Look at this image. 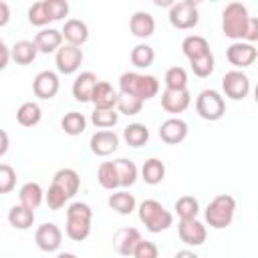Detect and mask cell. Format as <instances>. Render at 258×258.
I'll list each match as a JSON object with an SVG mask.
<instances>
[{
    "mask_svg": "<svg viewBox=\"0 0 258 258\" xmlns=\"http://www.w3.org/2000/svg\"><path fill=\"white\" fill-rule=\"evenodd\" d=\"M119 93L133 95L145 103L159 93V81L153 75H141V73H133V71L123 73L119 77Z\"/></svg>",
    "mask_w": 258,
    "mask_h": 258,
    "instance_id": "6da1fadb",
    "label": "cell"
},
{
    "mask_svg": "<svg viewBox=\"0 0 258 258\" xmlns=\"http://www.w3.org/2000/svg\"><path fill=\"white\" fill-rule=\"evenodd\" d=\"M91 220H93V210L85 202H73L67 208V226L64 232L71 240L83 242L91 234Z\"/></svg>",
    "mask_w": 258,
    "mask_h": 258,
    "instance_id": "7a4b0ae2",
    "label": "cell"
},
{
    "mask_svg": "<svg viewBox=\"0 0 258 258\" xmlns=\"http://www.w3.org/2000/svg\"><path fill=\"white\" fill-rule=\"evenodd\" d=\"M137 212H139L141 224H143L151 234L165 232V230L171 228V224H173L171 212L165 210L163 204L157 202V200H143V202L139 204Z\"/></svg>",
    "mask_w": 258,
    "mask_h": 258,
    "instance_id": "3957f363",
    "label": "cell"
},
{
    "mask_svg": "<svg viewBox=\"0 0 258 258\" xmlns=\"http://www.w3.org/2000/svg\"><path fill=\"white\" fill-rule=\"evenodd\" d=\"M248 20H250L248 8L242 2H230L222 12V32H224V36L232 38L234 42L244 40Z\"/></svg>",
    "mask_w": 258,
    "mask_h": 258,
    "instance_id": "277c9868",
    "label": "cell"
},
{
    "mask_svg": "<svg viewBox=\"0 0 258 258\" xmlns=\"http://www.w3.org/2000/svg\"><path fill=\"white\" fill-rule=\"evenodd\" d=\"M236 214V200L228 194H218L206 208V222L214 230H224L232 224Z\"/></svg>",
    "mask_w": 258,
    "mask_h": 258,
    "instance_id": "5b68a950",
    "label": "cell"
},
{
    "mask_svg": "<svg viewBox=\"0 0 258 258\" xmlns=\"http://www.w3.org/2000/svg\"><path fill=\"white\" fill-rule=\"evenodd\" d=\"M169 24L177 30H189L196 28L200 22V12H198V4L194 0H181V2H173L169 6Z\"/></svg>",
    "mask_w": 258,
    "mask_h": 258,
    "instance_id": "8992f818",
    "label": "cell"
},
{
    "mask_svg": "<svg viewBox=\"0 0 258 258\" xmlns=\"http://www.w3.org/2000/svg\"><path fill=\"white\" fill-rule=\"evenodd\" d=\"M196 111L206 121H218L226 113V101L218 91L204 89L196 99Z\"/></svg>",
    "mask_w": 258,
    "mask_h": 258,
    "instance_id": "52a82bcc",
    "label": "cell"
},
{
    "mask_svg": "<svg viewBox=\"0 0 258 258\" xmlns=\"http://www.w3.org/2000/svg\"><path fill=\"white\" fill-rule=\"evenodd\" d=\"M222 89H224V95L232 101H242L248 97L250 93V79L248 75H244L242 71H228L224 77H222Z\"/></svg>",
    "mask_w": 258,
    "mask_h": 258,
    "instance_id": "ba28073f",
    "label": "cell"
},
{
    "mask_svg": "<svg viewBox=\"0 0 258 258\" xmlns=\"http://www.w3.org/2000/svg\"><path fill=\"white\" fill-rule=\"evenodd\" d=\"M83 50L79 46H73V44H62L58 50H56V56H54V62H56V71L62 73V75H73L81 69L83 64Z\"/></svg>",
    "mask_w": 258,
    "mask_h": 258,
    "instance_id": "9c48e42d",
    "label": "cell"
},
{
    "mask_svg": "<svg viewBox=\"0 0 258 258\" xmlns=\"http://www.w3.org/2000/svg\"><path fill=\"white\" fill-rule=\"evenodd\" d=\"M256 56H258L256 46L250 44V42H244V40L232 42V44L226 48V58H228L230 64L236 67V71H238V69H246V67H250V64L256 60Z\"/></svg>",
    "mask_w": 258,
    "mask_h": 258,
    "instance_id": "30bf717a",
    "label": "cell"
},
{
    "mask_svg": "<svg viewBox=\"0 0 258 258\" xmlns=\"http://www.w3.org/2000/svg\"><path fill=\"white\" fill-rule=\"evenodd\" d=\"M34 242L36 246L42 250V252H54L60 248L62 244V232L56 224L52 222H46V224H40L34 232Z\"/></svg>",
    "mask_w": 258,
    "mask_h": 258,
    "instance_id": "8fae6325",
    "label": "cell"
},
{
    "mask_svg": "<svg viewBox=\"0 0 258 258\" xmlns=\"http://www.w3.org/2000/svg\"><path fill=\"white\" fill-rule=\"evenodd\" d=\"M177 234H179V240L187 246H202L208 238L206 226L202 222H198L196 218L194 220H179Z\"/></svg>",
    "mask_w": 258,
    "mask_h": 258,
    "instance_id": "7c38bea8",
    "label": "cell"
},
{
    "mask_svg": "<svg viewBox=\"0 0 258 258\" xmlns=\"http://www.w3.org/2000/svg\"><path fill=\"white\" fill-rule=\"evenodd\" d=\"M60 89V81H58V75L54 71H40L34 81H32V91L38 99H52Z\"/></svg>",
    "mask_w": 258,
    "mask_h": 258,
    "instance_id": "4fadbf2b",
    "label": "cell"
},
{
    "mask_svg": "<svg viewBox=\"0 0 258 258\" xmlns=\"http://www.w3.org/2000/svg\"><path fill=\"white\" fill-rule=\"evenodd\" d=\"M191 103V95L187 89H163L161 93V107L171 113V115H177V113H183Z\"/></svg>",
    "mask_w": 258,
    "mask_h": 258,
    "instance_id": "5bb4252c",
    "label": "cell"
},
{
    "mask_svg": "<svg viewBox=\"0 0 258 258\" xmlns=\"http://www.w3.org/2000/svg\"><path fill=\"white\" fill-rule=\"evenodd\" d=\"M89 145H91V151H93L95 155L107 157V155H111V153L117 151V147H119V137H117V133L111 131V129H101V131H97V133L91 135Z\"/></svg>",
    "mask_w": 258,
    "mask_h": 258,
    "instance_id": "9a60e30c",
    "label": "cell"
},
{
    "mask_svg": "<svg viewBox=\"0 0 258 258\" xmlns=\"http://www.w3.org/2000/svg\"><path fill=\"white\" fill-rule=\"evenodd\" d=\"M159 137L167 145H177L187 137V123L179 117H169L159 127Z\"/></svg>",
    "mask_w": 258,
    "mask_h": 258,
    "instance_id": "2e32d148",
    "label": "cell"
},
{
    "mask_svg": "<svg viewBox=\"0 0 258 258\" xmlns=\"http://www.w3.org/2000/svg\"><path fill=\"white\" fill-rule=\"evenodd\" d=\"M60 34H62V40H67V44L81 48L89 40V26L81 18H69L62 26Z\"/></svg>",
    "mask_w": 258,
    "mask_h": 258,
    "instance_id": "e0dca14e",
    "label": "cell"
},
{
    "mask_svg": "<svg viewBox=\"0 0 258 258\" xmlns=\"http://www.w3.org/2000/svg\"><path fill=\"white\" fill-rule=\"evenodd\" d=\"M52 183L71 200L79 191V187H81V177H79V173L73 167H60L52 175Z\"/></svg>",
    "mask_w": 258,
    "mask_h": 258,
    "instance_id": "ac0fdd59",
    "label": "cell"
},
{
    "mask_svg": "<svg viewBox=\"0 0 258 258\" xmlns=\"http://www.w3.org/2000/svg\"><path fill=\"white\" fill-rule=\"evenodd\" d=\"M139 240H141V234L137 228H121L113 236V248L121 256H131Z\"/></svg>",
    "mask_w": 258,
    "mask_h": 258,
    "instance_id": "d6986e66",
    "label": "cell"
},
{
    "mask_svg": "<svg viewBox=\"0 0 258 258\" xmlns=\"http://www.w3.org/2000/svg\"><path fill=\"white\" fill-rule=\"evenodd\" d=\"M32 42H34L38 52L50 54V52H56L62 46V34L56 28H42L40 32H36Z\"/></svg>",
    "mask_w": 258,
    "mask_h": 258,
    "instance_id": "ffe728a7",
    "label": "cell"
},
{
    "mask_svg": "<svg viewBox=\"0 0 258 258\" xmlns=\"http://www.w3.org/2000/svg\"><path fill=\"white\" fill-rule=\"evenodd\" d=\"M117 91L107 83V81H97L93 95H91V103L95 105V109H115L117 107Z\"/></svg>",
    "mask_w": 258,
    "mask_h": 258,
    "instance_id": "44dd1931",
    "label": "cell"
},
{
    "mask_svg": "<svg viewBox=\"0 0 258 258\" xmlns=\"http://www.w3.org/2000/svg\"><path fill=\"white\" fill-rule=\"evenodd\" d=\"M97 75L91 71H83L81 75H77V79L73 81V97L81 103H91V95L93 89L97 85Z\"/></svg>",
    "mask_w": 258,
    "mask_h": 258,
    "instance_id": "7402d4cb",
    "label": "cell"
},
{
    "mask_svg": "<svg viewBox=\"0 0 258 258\" xmlns=\"http://www.w3.org/2000/svg\"><path fill=\"white\" fill-rule=\"evenodd\" d=\"M129 30L137 38H149L155 32V18L145 10H137L129 18Z\"/></svg>",
    "mask_w": 258,
    "mask_h": 258,
    "instance_id": "603a6c76",
    "label": "cell"
},
{
    "mask_svg": "<svg viewBox=\"0 0 258 258\" xmlns=\"http://www.w3.org/2000/svg\"><path fill=\"white\" fill-rule=\"evenodd\" d=\"M181 52L185 54L187 60H196V58H200V56H204L212 50H210L208 38H204L200 34H189L181 40Z\"/></svg>",
    "mask_w": 258,
    "mask_h": 258,
    "instance_id": "cb8c5ba5",
    "label": "cell"
},
{
    "mask_svg": "<svg viewBox=\"0 0 258 258\" xmlns=\"http://www.w3.org/2000/svg\"><path fill=\"white\" fill-rule=\"evenodd\" d=\"M18 200H20V206H24V208H28V210L34 212V210L42 204L44 191H42L40 183H36V181H26V183L20 187V191H18Z\"/></svg>",
    "mask_w": 258,
    "mask_h": 258,
    "instance_id": "d4e9b609",
    "label": "cell"
},
{
    "mask_svg": "<svg viewBox=\"0 0 258 258\" xmlns=\"http://www.w3.org/2000/svg\"><path fill=\"white\" fill-rule=\"evenodd\" d=\"M165 177V165L161 159L157 157H149L143 165H141V179L149 185H157L161 183Z\"/></svg>",
    "mask_w": 258,
    "mask_h": 258,
    "instance_id": "484cf974",
    "label": "cell"
},
{
    "mask_svg": "<svg viewBox=\"0 0 258 258\" xmlns=\"http://www.w3.org/2000/svg\"><path fill=\"white\" fill-rule=\"evenodd\" d=\"M113 163H115V169H117L119 187H129V185H133V183L137 181L139 171H137V165H135L131 159H127V157H119V159H115Z\"/></svg>",
    "mask_w": 258,
    "mask_h": 258,
    "instance_id": "4316f807",
    "label": "cell"
},
{
    "mask_svg": "<svg viewBox=\"0 0 258 258\" xmlns=\"http://www.w3.org/2000/svg\"><path fill=\"white\" fill-rule=\"evenodd\" d=\"M8 224L12 228H16V230H28L34 224V212L24 208V206H20V204H16V206H12L8 210Z\"/></svg>",
    "mask_w": 258,
    "mask_h": 258,
    "instance_id": "83f0119b",
    "label": "cell"
},
{
    "mask_svg": "<svg viewBox=\"0 0 258 258\" xmlns=\"http://www.w3.org/2000/svg\"><path fill=\"white\" fill-rule=\"evenodd\" d=\"M36 54H38V50H36L32 40H18L10 48V58L16 64H30L36 58Z\"/></svg>",
    "mask_w": 258,
    "mask_h": 258,
    "instance_id": "f1b7e54d",
    "label": "cell"
},
{
    "mask_svg": "<svg viewBox=\"0 0 258 258\" xmlns=\"http://www.w3.org/2000/svg\"><path fill=\"white\" fill-rule=\"evenodd\" d=\"M40 119H42V111H40L38 103H34V101L22 103L18 107V111H16V121L22 127H34V125L40 123Z\"/></svg>",
    "mask_w": 258,
    "mask_h": 258,
    "instance_id": "f546056e",
    "label": "cell"
},
{
    "mask_svg": "<svg viewBox=\"0 0 258 258\" xmlns=\"http://www.w3.org/2000/svg\"><path fill=\"white\" fill-rule=\"evenodd\" d=\"M107 204H109V208H111L113 212H117V214H121V216H129V214L135 210V206H137L133 194H129V191H113V194L109 196Z\"/></svg>",
    "mask_w": 258,
    "mask_h": 258,
    "instance_id": "4dcf8cb0",
    "label": "cell"
},
{
    "mask_svg": "<svg viewBox=\"0 0 258 258\" xmlns=\"http://www.w3.org/2000/svg\"><path fill=\"white\" fill-rule=\"evenodd\" d=\"M60 127H62V131H64L67 135L77 137V135H81V133L87 129V119H85V115L79 113V111H69V113H64V117L60 119Z\"/></svg>",
    "mask_w": 258,
    "mask_h": 258,
    "instance_id": "1f68e13d",
    "label": "cell"
},
{
    "mask_svg": "<svg viewBox=\"0 0 258 258\" xmlns=\"http://www.w3.org/2000/svg\"><path fill=\"white\" fill-rule=\"evenodd\" d=\"M123 139L131 147H141L149 141V129L143 123H131L123 129Z\"/></svg>",
    "mask_w": 258,
    "mask_h": 258,
    "instance_id": "d6a6232c",
    "label": "cell"
},
{
    "mask_svg": "<svg viewBox=\"0 0 258 258\" xmlns=\"http://www.w3.org/2000/svg\"><path fill=\"white\" fill-rule=\"evenodd\" d=\"M97 179L101 183V187L113 191L119 187V177H117V169H115V163L113 161H103L97 169Z\"/></svg>",
    "mask_w": 258,
    "mask_h": 258,
    "instance_id": "836d02e7",
    "label": "cell"
},
{
    "mask_svg": "<svg viewBox=\"0 0 258 258\" xmlns=\"http://www.w3.org/2000/svg\"><path fill=\"white\" fill-rule=\"evenodd\" d=\"M173 210L179 216V220H194L200 212V202L194 196H181L173 204Z\"/></svg>",
    "mask_w": 258,
    "mask_h": 258,
    "instance_id": "e575fe53",
    "label": "cell"
},
{
    "mask_svg": "<svg viewBox=\"0 0 258 258\" xmlns=\"http://www.w3.org/2000/svg\"><path fill=\"white\" fill-rule=\"evenodd\" d=\"M153 60H155V50L149 44L141 42V44H137V46L131 48V62L137 69H147V67L153 64Z\"/></svg>",
    "mask_w": 258,
    "mask_h": 258,
    "instance_id": "d590c367",
    "label": "cell"
},
{
    "mask_svg": "<svg viewBox=\"0 0 258 258\" xmlns=\"http://www.w3.org/2000/svg\"><path fill=\"white\" fill-rule=\"evenodd\" d=\"M91 121L99 129H109V127H115L117 125L119 113L115 109H95L91 113Z\"/></svg>",
    "mask_w": 258,
    "mask_h": 258,
    "instance_id": "8d00e7d4",
    "label": "cell"
},
{
    "mask_svg": "<svg viewBox=\"0 0 258 258\" xmlns=\"http://www.w3.org/2000/svg\"><path fill=\"white\" fill-rule=\"evenodd\" d=\"M165 89H187V73L183 67H171L163 77Z\"/></svg>",
    "mask_w": 258,
    "mask_h": 258,
    "instance_id": "74e56055",
    "label": "cell"
},
{
    "mask_svg": "<svg viewBox=\"0 0 258 258\" xmlns=\"http://www.w3.org/2000/svg\"><path fill=\"white\" fill-rule=\"evenodd\" d=\"M143 107V101L133 97V95H127V93H119L117 95V111L123 113V115H137Z\"/></svg>",
    "mask_w": 258,
    "mask_h": 258,
    "instance_id": "f35d334b",
    "label": "cell"
},
{
    "mask_svg": "<svg viewBox=\"0 0 258 258\" xmlns=\"http://www.w3.org/2000/svg\"><path fill=\"white\" fill-rule=\"evenodd\" d=\"M189 67H191V71H194L196 77L206 79V77H210V75L214 73V67H216L214 54L208 52V54H204V56H200V58H196V60H189Z\"/></svg>",
    "mask_w": 258,
    "mask_h": 258,
    "instance_id": "ab89813d",
    "label": "cell"
},
{
    "mask_svg": "<svg viewBox=\"0 0 258 258\" xmlns=\"http://www.w3.org/2000/svg\"><path fill=\"white\" fill-rule=\"evenodd\" d=\"M28 22L32 26H46L50 22L48 12H46V6H44V0H38V2H34L28 8Z\"/></svg>",
    "mask_w": 258,
    "mask_h": 258,
    "instance_id": "60d3db41",
    "label": "cell"
},
{
    "mask_svg": "<svg viewBox=\"0 0 258 258\" xmlns=\"http://www.w3.org/2000/svg\"><path fill=\"white\" fill-rule=\"evenodd\" d=\"M16 187V171L8 163H0V194H10Z\"/></svg>",
    "mask_w": 258,
    "mask_h": 258,
    "instance_id": "b9f144b4",
    "label": "cell"
},
{
    "mask_svg": "<svg viewBox=\"0 0 258 258\" xmlns=\"http://www.w3.org/2000/svg\"><path fill=\"white\" fill-rule=\"evenodd\" d=\"M44 6H46V12H48L50 22L62 20L69 14V2L67 0H44Z\"/></svg>",
    "mask_w": 258,
    "mask_h": 258,
    "instance_id": "7bdbcfd3",
    "label": "cell"
},
{
    "mask_svg": "<svg viewBox=\"0 0 258 258\" xmlns=\"http://www.w3.org/2000/svg\"><path fill=\"white\" fill-rule=\"evenodd\" d=\"M44 202H46V206H48L50 210H60V208L69 202V198H67L54 183H50L48 189L44 191Z\"/></svg>",
    "mask_w": 258,
    "mask_h": 258,
    "instance_id": "ee69618b",
    "label": "cell"
},
{
    "mask_svg": "<svg viewBox=\"0 0 258 258\" xmlns=\"http://www.w3.org/2000/svg\"><path fill=\"white\" fill-rule=\"evenodd\" d=\"M131 256L133 258H159V250H157V246L153 242L141 238L137 242V246H135V250H133Z\"/></svg>",
    "mask_w": 258,
    "mask_h": 258,
    "instance_id": "f6af8a7d",
    "label": "cell"
},
{
    "mask_svg": "<svg viewBox=\"0 0 258 258\" xmlns=\"http://www.w3.org/2000/svg\"><path fill=\"white\" fill-rule=\"evenodd\" d=\"M256 40H258V18L250 16V20H248V28H246V34H244V42L254 44Z\"/></svg>",
    "mask_w": 258,
    "mask_h": 258,
    "instance_id": "bcb514c9",
    "label": "cell"
},
{
    "mask_svg": "<svg viewBox=\"0 0 258 258\" xmlns=\"http://www.w3.org/2000/svg\"><path fill=\"white\" fill-rule=\"evenodd\" d=\"M8 60H10V48L6 46V42L0 38V71H4L8 67Z\"/></svg>",
    "mask_w": 258,
    "mask_h": 258,
    "instance_id": "7dc6e473",
    "label": "cell"
},
{
    "mask_svg": "<svg viewBox=\"0 0 258 258\" xmlns=\"http://www.w3.org/2000/svg\"><path fill=\"white\" fill-rule=\"evenodd\" d=\"M10 22V6L0 0V28Z\"/></svg>",
    "mask_w": 258,
    "mask_h": 258,
    "instance_id": "c3c4849f",
    "label": "cell"
},
{
    "mask_svg": "<svg viewBox=\"0 0 258 258\" xmlns=\"http://www.w3.org/2000/svg\"><path fill=\"white\" fill-rule=\"evenodd\" d=\"M8 147H10V139H8V133L4 131V129H0V157L8 151Z\"/></svg>",
    "mask_w": 258,
    "mask_h": 258,
    "instance_id": "681fc988",
    "label": "cell"
},
{
    "mask_svg": "<svg viewBox=\"0 0 258 258\" xmlns=\"http://www.w3.org/2000/svg\"><path fill=\"white\" fill-rule=\"evenodd\" d=\"M173 258H200L196 252H191V250H179Z\"/></svg>",
    "mask_w": 258,
    "mask_h": 258,
    "instance_id": "f907efd6",
    "label": "cell"
},
{
    "mask_svg": "<svg viewBox=\"0 0 258 258\" xmlns=\"http://www.w3.org/2000/svg\"><path fill=\"white\" fill-rule=\"evenodd\" d=\"M56 258H79V256L73 252H60V254H56Z\"/></svg>",
    "mask_w": 258,
    "mask_h": 258,
    "instance_id": "816d5d0a",
    "label": "cell"
}]
</instances>
